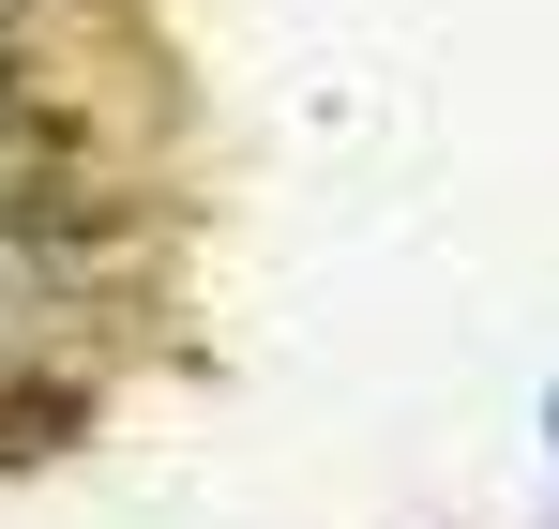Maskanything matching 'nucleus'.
I'll return each mask as SVG.
<instances>
[{
  "instance_id": "f257e3e1",
  "label": "nucleus",
  "mask_w": 559,
  "mask_h": 529,
  "mask_svg": "<svg viewBox=\"0 0 559 529\" xmlns=\"http://www.w3.org/2000/svg\"><path fill=\"white\" fill-rule=\"evenodd\" d=\"M106 197L76 167H0V243H92Z\"/></svg>"
},
{
  "instance_id": "f03ea898",
  "label": "nucleus",
  "mask_w": 559,
  "mask_h": 529,
  "mask_svg": "<svg viewBox=\"0 0 559 529\" xmlns=\"http://www.w3.org/2000/svg\"><path fill=\"white\" fill-rule=\"evenodd\" d=\"M0 106H15V61H0Z\"/></svg>"
}]
</instances>
